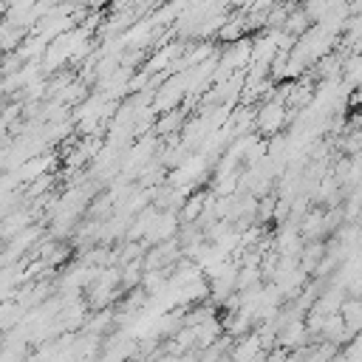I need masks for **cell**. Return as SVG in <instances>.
I'll return each mask as SVG.
<instances>
[{"instance_id": "obj_1", "label": "cell", "mask_w": 362, "mask_h": 362, "mask_svg": "<svg viewBox=\"0 0 362 362\" xmlns=\"http://www.w3.org/2000/svg\"><path fill=\"white\" fill-rule=\"evenodd\" d=\"M286 113H288V107H286L280 99L266 102V105L260 107V113H257V124H260V130H263V133H274V130L286 122Z\"/></svg>"}]
</instances>
